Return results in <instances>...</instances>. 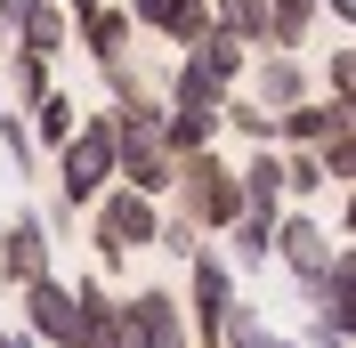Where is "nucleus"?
I'll return each mask as SVG.
<instances>
[{"mask_svg":"<svg viewBox=\"0 0 356 348\" xmlns=\"http://www.w3.org/2000/svg\"><path fill=\"white\" fill-rule=\"evenodd\" d=\"M219 97H227V89L211 81L195 57H178V65H170V81H162V113H195V122H219Z\"/></svg>","mask_w":356,"mask_h":348,"instance_id":"nucleus-15","label":"nucleus"},{"mask_svg":"<svg viewBox=\"0 0 356 348\" xmlns=\"http://www.w3.org/2000/svg\"><path fill=\"white\" fill-rule=\"evenodd\" d=\"M227 243H235V251H219L227 267H267V251H275V219L243 211V219H235V227H227Z\"/></svg>","mask_w":356,"mask_h":348,"instance_id":"nucleus-22","label":"nucleus"},{"mask_svg":"<svg viewBox=\"0 0 356 348\" xmlns=\"http://www.w3.org/2000/svg\"><path fill=\"white\" fill-rule=\"evenodd\" d=\"M49 267H57V243H49L41 211H17L0 227V292H24V283L49 276Z\"/></svg>","mask_w":356,"mask_h":348,"instance_id":"nucleus-7","label":"nucleus"},{"mask_svg":"<svg viewBox=\"0 0 356 348\" xmlns=\"http://www.w3.org/2000/svg\"><path fill=\"white\" fill-rule=\"evenodd\" d=\"M178 308H186V340H195V348H219V316L235 308V267H227L211 243L186 260V292H178Z\"/></svg>","mask_w":356,"mask_h":348,"instance_id":"nucleus-4","label":"nucleus"},{"mask_svg":"<svg viewBox=\"0 0 356 348\" xmlns=\"http://www.w3.org/2000/svg\"><path fill=\"white\" fill-rule=\"evenodd\" d=\"M300 292H308V316H324V324H348V316H356V251L340 243L332 260H324V276L300 283Z\"/></svg>","mask_w":356,"mask_h":348,"instance_id":"nucleus-14","label":"nucleus"},{"mask_svg":"<svg viewBox=\"0 0 356 348\" xmlns=\"http://www.w3.org/2000/svg\"><path fill=\"white\" fill-rule=\"evenodd\" d=\"M17 300H24V340L33 348H81V308H73V283L57 276V267L33 276Z\"/></svg>","mask_w":356,"mask_h":348,"instance_id":"nucleus-6","label":"nucleus"},{"mask_svg":"<svg viewBox=\"0 0 356 348\" xmlns=\"http://www.w3.org/2000/svg\"><path fill=\"white\" fill-rule=\"evenodd\" d=\"M324 97H332V106H356V49H332V65H324Z\"/></svg>","mask_w":356,"mask_h":348,"instance_id":"nucleus-28","label":"nucleus"},{"mask_svg":"<svg viewBox=\"0 0 356 348\" xmlns=\"http://www.w3.org/2000/svg\"><path fill=\"white\" fill-rule=\"evenodd\" d=\"M73 41H81L89 57H97V73H106V65H122V57H130L138 24H130V8H122V0H97L89 17H73Z\"/></svg>","mask_w":356,"mask_h":348,"instance_id":"nucleus-11","label":"nucleus"},{"mask_svg":"<svg viewBox=\"0 0 356 348\" xmlns=\"http://www.w3.org/2000/svg\"><path fill=\"white\" fill-rule=\"evenodd\" d=\"M122 8H130L138 33H162L170 49H195L202 33H211V8H202V0H122Z\"/></svg>","mask_w":356,"mask_h":348,"instance_id":"nucleus-9","label":"nucleus"},{"mask_svg":"<svg viewBox=\"0 0 356 348\" xmlns=\"http://www.w3.org/2000/svg\"><path fill=\"white\" fill-rule=\"evenodd\" d=\"M340 243H348V235H332L316 211H284V219H275V251H267V260H284L300 283H316V276H324V260H332Z\"/></svg>","mask_w":356,"mask_h":348,"instance_id":"nucleus-8","label":"nucleus"},{"mask_svg":"<svg viewBox=\"0 0 356 348\" xmlns=\"http://www.w3.org/2000/svg\"><path fill=\"white\" fill-rule=\"evenodd\" d=\"M316 162H324V187H332V195H348V187H356V130L324 138V146H316Z\"/></svg>","mask_w":356,"mask_h":348,"instance_id":"nucleus-25","label":"nucleus"},{"mask_svg":"<svg viewBox=\"0 0 356 348\" xmlns=\"http://www.w3.org/2000/svg\"><path fill=\"white\" fill-rule=\"evenodd\" d=\"M113 324H122V348H195L186 340V308H178L170 283H138L130 300L113 308Z\"/></svg>","mask_w":356,"mask_h":348,"instance_id":"nucleus-5","label":"nucleus"},{"mask_svg":"<svg viewBox=\"0 0 356 348\" xmlns=\"http://www.w3.org/2000/svg\"><path fill=\"white\" fill-rule=\"evenodd\" d=\"M106 187H113V122H106V113H81L73 138L57 146V203L89 211Z\"/></svg>","mask_w":356,"mask_h":348,"instance_id":"nucleus-3","label":"nucleus"},{"mask_svg":"<svg viewBox=\"0 0 356 348\" xmlns=\"http://www.w3.org/2000/svg\"><path fill=\"white\" fill-rule=\"evenodd\" d=\"M8 49H24V57H41V65H57V57L73 49V17L57 8V0H33V8L17 17V33H8Z\"/></svg>","mask_w":356,"mask_h":348,"instance_id":"nucleus-13","label":"nucleus"},{"mask_svg":"<svg viewBox=\"0 0 356 348\" xmlns=\"http://www.w3.org/2000/svg\"><path fill=\"white\" fill-rule=\"evenodd\" d=\"M235 187H243V211L284 219V162H275V146H251V162H235Z\"/></svg>","mask_w":356,"mask_h":348,"instance_id":"nucleus-16","label":"nucleus"},{"mask_svg":"<svg viewBox=\"0 0 356 348\" xmlns=\"http://www.w3.org/2000/svg\"><path fill=\"white\" fill-rule=\"evenodd\" d=\"M154 227H162V203L138 195V187H122V178L89 203V235H97V260L106 267H122L130 251H154Z\"/></svg>","mask_w":356,"mask_h":348,"instance_id":"nucleus-2","label":"nucleus"},{"mask_svg":"<svg viewBox=\"0 0 356 348\" xmlns=\"http://www.w3.org/2000/svg\"><path fill=\"white\" fill-rule=\"evenodd\" d=\"M73 122H81V106H73V89H49L41 106H24V130H33V146H49V154H57V146L73 138Z\"/></svg>","mask_w":356,"mask_h":348,"instance_id":"nucleus-18","label":"nucleus"},{"mask_svg":"<svg viewBox=\"0 0 356 348\" xmlns=\"http://www.w3.org/2000/svg\"><path fill=\"white\" fill-rule=\"evenodd\" d=\"M251 97H259L267 113H284V106H300V97H308V65H300V57H284V49H251Z\"/></svg>","mask_w":356,"mask_h":348,"instance_id":"nucleus-12","label":"nucleus"},{"mask_svg":"<svg viewBox=\"0 0 356 348\" xmlns=\"http://www.w3.org/2000/svg\"><path fill=\"white\" fill-rule=\"evenodd\" d=\"M316 17H332V24H348V17H356V0H316Z\"/></svg>","mask_w":356,"mask_h":348,"instance_id":"nucleus-29","label":"nucleus"},{"mask_svg":"<svg viewBox=\"0 0 356 348\" xmlns=\"http://www.w3.org/2000/svg\"><path fill=\"white\" fill-rule=\"evenodd\" d=\"M186 57H195V65L211 73L219 89H243V73H251V49H243V41H227L219 24H211V33H202V41L186 49Z\"/></svg>","mask_w":356,"mask_h":348,"instance_id":"nucleus-17","label":"nucleus"},{"mask_svg":"<svg viewBox=\"0 0 356 348\" xmlns=\"http://www.w3.org/2000/svg\"><path fill=\"white\" fill-rule=\"evenodd\" d=\"M275 162H284V203L291 195H324V162H316V146H275Z\"/></svg>","mask_w":356,"mask_h":348,"instance_id":"nucleus-24","label":"nucleus"},{"mask_svg":"<svg viewBox=\"0 0 356 348\" xmlns=\"http://www.w3.org/2000/svg\"><path fill=\"white\" fill-rule=\"evenodd\" d=\"M0 348H33V340H24V332H0Z\"/></svg>","mask_w":356,"mask_h":348,"instance_id":"nucleus-31","label":"nucleus"},{"mask_svg":"<svg viewBox=\"0 0 356 348\" xmlns=\"http://www.w3.org/2000/svg\"><path fill=\"white\" fill-rule=\"evenodd\" d=\"M0 57H8V17H0Z\"/></svg>","mask_w":356,"mask_h":348,"instance_id":"nucleus-32","label":"nucleus"},{"mask_svg":"<svg viewBox=\"0 0 356 348\" xmlns=\"http://www.w3.org/2000/svg\"><path fill=\"white\" fill-rule=\"evenodd\" d=\"M49 89H57V81H49V65H41V57H24V49H8V106H41V97H49Z\"/></svg>","mask_w":356,"mask_h":348,"instance_id":"nucleus-23","label":"nucleus"},{"mask_svg":"<svg viewBox=\"0 0 356 348\" xmlns=\"http://www.w3.org/2000/svg\"><path fill=\"white\" fill-rule=\"evenodd\" d=\"M202 8H211V24H219L227 41L267 49V0H202Z\"/></svg>","mask_w":356,"mask_h":348,"instance_id":"nucleus-21","label":"nucleus"},{"mask_svg":"<svg viewBox=\"0 0 356 348\" xmlns=\"http://www.w3.org/2000/svg\"><path fill=\"white\" fill-rule=\"evenodd\" d=\"M340 130H356V106H332V97H300L275 113V146H324Z\"/></svg>","mask_w":356,"mask_h":348,"instance_id":"nucleus-10","label":"nucleus"},{"mask_svg":"<svg viewBox=\"0 0 356 348\" xmlns=\"http://www.w3.org/2000/svg\"><path fill=\"white\" fill-rule=\"evenodd\" d=\"M170 211L186 219L195 235H227V227L243 219V187H235V162H227L219 146L178 154V171H170Z\"/></svg>","mask_w":356,"mask_h":348,"instance_id":"nucleus-1","label":"nucleus"},{"mask_svg":"<svg viewBox=\"0 0 356 348\" xmlns=\"http://www.w3.org/2000/svg\"><path fill=\"white\" fill-rule=\"evenodd\" d=\"M267 348H300V340H275V332H267Z\"/></svg>","mask_w":356,"mask_h":348,"instance_id":"nucleus-33","label":"nucleus"},{"mask_svg":"<svg viewBox=\"0 0 356 348\" xmlns=\"http://www.w3.org/2000/svg\"><path fill=\"white\" fill-rule=\"evenodd\" d=\"M57 8H65V17H89V8H97V0H57Z\"/></svg>","mask_w":356,"mask_h":348,"instance_id":"nucleus-30","label":"nucleus"},{"mask_svg":"<svg viewBox=\"0 0 356 348\" xmlns=\"http://www.w3.org/2000/svg\"><path fill=\"white\" fill-rule=\"evenodd\" d=\"M154 251H170V260H195V251H202V235H195V227H186L178 211H162V227H154Z\"/></svg>","mask_w":356,"mask_h":348,"instance_id":"nucleus-27","label":"nucleus"},{"mask_svg":"<svg viewBox=\"0 0 356 348\" xmlns=\"http://www.w3.org/2000/svg\"><path fill=\"white\" fill-rule=\"evenodd\" d=\"M316 33V0H267V49H284V57H300Z\"/></svg>","mask_w":356,"mask_h":348,"instance_id":"nucleus-20","label":"nucleus"},{"mask_svg":"<svg viewBox=\"0 0 356 348\" xmlns=\"http://www.w3.org/2000/svg\"><path fill=\"white\" fill-rule=\"evenodd\" d=\"M219 130H235L243 146H275V113H267L251 89H227L219 97Z\"/></svg>","mask_w":356,"mask_h":348,"instance_id":"nucleus-19","label":"nucleus"},{"mask_svg":"<svg viewBox=\"0 0 356 348\" xmlns=\"http://www.w3.org/2000/svg\"><path fill=\"white\" fill-rule=\"evenodd\" d=\"M0 146H8V171H24V178L41 171V146H33V130H24V113H17V106L0 113Z\"/></svg>","mask_w":356,"mask_h":348,"instance_id":"nucleus-26","label":"nucleus"}]
</instances>
